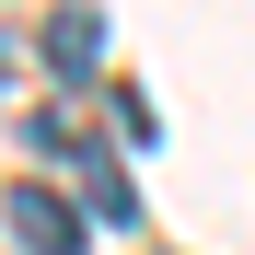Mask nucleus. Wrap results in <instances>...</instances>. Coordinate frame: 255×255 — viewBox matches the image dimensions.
Listing matches in <instances>:
<instances>
[{
  "label": "nucleus",
  "mask_w": 255,
  "mask_h": 255,
  "mask_svg": "<svg viewBox=\"0 0 255 255\" xmlns=\"http://www.w3.org/2000/svg\"><path fill=\"white\" fill-rule=\"evenodd\" d=\"M12 232H23L35 255H81V232H93V221H81L58 186H12Z\"/></svg>",
  "instance_id": "obj_1"
},
{
  "label": "nucleus",
  "mask_w": 255,
  "mask_h": 255,
  "mask_svg": "<svg viewBox=\"0 0 255 255\" xmlns=\"http://www.w3.org/2000/svg\"><path fill=\"white\" fill-rule=\"evenodd\" d=\"M47 58H58V70H93V58H105V12H93V0L47 12Z\"/></svg>",
  "instance_id": "obj_2"
},
{
  "label": "nucleus",
  "mask_w": 255,
  "mask_h": 255,
  "mask_svg": "<svg viewBox=\"0 0 255 255\" xmlns=\"http://www.w3.org/2000/svg\"><path fill=\"white\" fill-rule=\"evenodd\" d=\"M81 221H139V197H128V174L105 151H81Z\"/></svg>",
  "instance_id": "obj_3"
}]
</instances>
